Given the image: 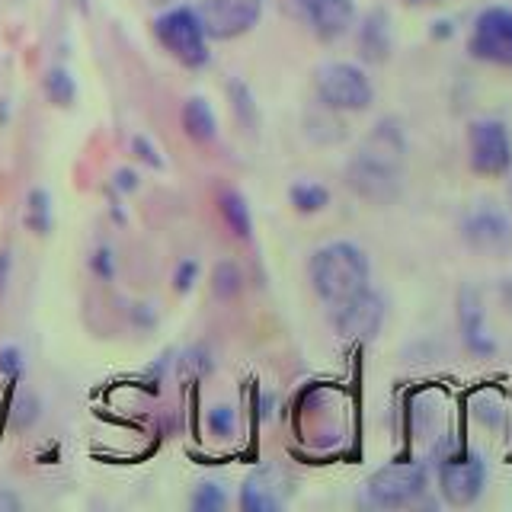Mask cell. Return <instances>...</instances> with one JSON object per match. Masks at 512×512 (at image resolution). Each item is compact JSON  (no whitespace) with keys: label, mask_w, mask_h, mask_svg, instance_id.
I'll use <instances>...</instances> for the list:
<instances>
[{"label":"cell","mask_w":512,"mask_h":512,"mask_svg":"<svg viewBox=\"0 0 512 512\" xmlns=\"http://www.w3.org/2000/svg\"><path fill=\"white\" fill-rule=\"evenodd\" d=\"M404 154L407 141L394 119H384L362 141V148L346 167V186L359 199L375 205H391L404 186Z\"/></svg>","instance_id":"cell-1"},{"label":"cell","mask_w":512,"mask_h":512,"mask_svg":"<svg viewBox=\"0 0 512 512\" xmlns=\"http://www.w3.org/2000/svg\"><path fill=\"white\" fill-rule=\"evenodd\" d=\"M308 276L320 301L340 304L362 292V288H368L372 263H368V256L359 244H352V240H333V244L314 250L308 263Z\"/></svg>","instance_id":"cell-2"},{"label":"cell","mask_w":512,"mask_h":512,"mask_svg":"<svg viewBox=\"0 0 512 512\" xmlns=\"http://www.w3.org/2000/svg\"><path fill=\"white\" fill-rule=\"evenodd\" d=\"M429 490V468L420 458H404L391 461L378 468L365 484V496L372 506L381 509H404L420 503Z\"/></svg>","instance_id":"cell-3"},{"label":"cell","mask_w":512,"mask_h":512,"mask_svg":"<svg viewBox=\"0 0 512 512\" xmlns=\"http://www.w3.org/2000/svg\"><path fill=\"white\" fill-rule=\"evenodd\" d=\"M154 36L183 68H205L208 58H212L196 7H173L160 13L154 20Z\"/></svg>","instance_id":"cell-4"},{"label":"cell","mask_w":512,"mask_h":512,"mask_svg":"<svg viewBox=\"0 0 512 512\" xmlns=\"http://www.w3.org/2000/svg\"><path fill=\"white\" fill-rule=\"evenodd\" d=\"M317 100L330 112H362L375 103V87L359 64L330 61L314 74Z\"/></svg>","instance_id":"cell-5"},{"label":"cell","mask_w":512,"mask_h":512,"mask_svg":"<svg viewBox=\"0 0 512 512\" xmlns=\"http://www.w3.org/2000/svg\"><path fill=\"white\" fill-rule=\"evenodd\" d=\"M487 487V464L474 452H452L439 458V493L448 506H474Z\"/></svg>","instance_id":"cell-6"},{"label":"cell","mask_w":512,"mask_h":512,"mask_svg":"<svg viewBox=\"0 0 512 512\" xmlns=\"http://www.w3.org/2000/svg\"><path fill=\"white\" fill-rule=\"evenodd\" d=\"M468 164L477 176H503L512 170V138L500 119L468 125Z\"/></svg>","instance_id":"cell-7"},{"label":"cell","mask_w":512,"mask_h":512,"mask_svg":"<svg viewBox=\"0 0 512 512\" xmlns=\"http://www.w3.org/2000/svg\"><path fill=\"white\" fill-rule=\"evenodd\" d=\"M468 52L477 61L512 68V10L509 7H487L477 13Z\"/></svg>","instance_id":"cell-8"},{"label":"cell","mask_w":512,"mask_h":512,"mask_svg":"<svg viewBox=\"0 0 512 512\" xmlns=\"http://www.w3.org/2000/svg\"><path fill=\"white\" fill-rule=\"evenodd\" d=\"M384 311H388L384 308V298L368 285L352 298L330 304V320L333 330L346 336V340H375L384 324Z\"/></svg>","instance_id":"cell-9"},{"label":"cell","mask_w":512,"mask_h":512,"mask_svg":"<svg viewBox=\"0 0 512 512\" xmlns=\"http://www.w3.org/2000/svg\"><path fill=\"white\" fill-rule=\"evenodd\" d=\"M196 13L208 39L228 42V39L247 36V32L260 23L263 0H202Z\"/></svg>","instance_id":"cell-10"},{"label":"cell","mask_w":512,"mask_h":512,"mask_svg":"<svg viewBox=\"0 0 512 512\" xmlns=\"http://www.w3.org/2000/svg\"><path fill=\"white\" fill-rule=\"evenodd\" d=\"M461 237L464 244L477 253L503 256L512 250V221L506 212L493 205H477L474 212L464 215L461 221Z\"/></svg>","instance_id":"cell-11"},{"label":"cell","mask_w":512,"mask_h":512,"mask_svg":"<svg viewBox=\"0 0 512 512\" xmlns=\"http://www.w3.org/2000/svg\"><path fill=\"white\" fill-rule=\"evenodd\" d=\"M292 496V480L276 464L256 468L247 474L244 487H240V509L244 512H276Z\"/></svg>","instance_id":"cell-12"},{"label":"cell","mask_w":512,"mask_h":512,"mask_svg":"<svg viewBox=\"0 0 512 512\" xmlns=\"http://www.w3.org/2000/svg\"><path fill=\"white\" fill-rule=\"evenodd\" d=\"M298 16L311 26L317 39L333 42L356 23V4L352 0H292Z\"/></svg>","instance_id":"cell-13"},{"label":"cell","mask_w":512,"mask_h":512,"mask_svg":"<svg viewBox=\"0 0 512 512\" xmlns=\"http://www.w3.org/2000/svg\"><path fill=\"white\" fill-rule=\"evenodd\" d=\"M458 327H461V340L468 346V352L487 359L496 352V340L487 327V314H484V301L474 285H464L458 292Z\"/></svg>","instance_id":"cell-14"},{"label":"cell","mask_w":512,"mask_h":512,"mask_svg":"<svg viewBox=\"0 0 512 512\" xmlns=\"http://www.w3.org/2000/svg\"><path fill=\"white\" fill-rule=\"evenodd\" d=\"M359 58L365 64H384L391 58V16L384 10H368L359 23Z\"/></svg>","instance_id":"cell-15"},{"label":"cell","mask_w":512,"mask_h":512,"mask_svg":"<svg viewBox=\"0 0 512 512\" xmlns=\"http://www.w3.org/2000/svg\"><path fill=\"white\" fill-rule=\"evenodd\" d=\"M180 122H183V132L199 141V144H208L218 138V119H215V109L208 106L202 96H189L180 109Z\"/></svg>","instance_id":"cell-16"},{"label":"cell","mask_w":512,"mask_h":512,"mask_svg":"<svg viewBox=\"0 0 512 512\" xmlns=\"http://www.w3.org/2000/svg\"><path fill=\"white\" fill-rule=\"evenodd\" d=\"M218 212L228 224V231L240 240H250L253 237V215H250V205L247 199L240 196L237 189H221L218 192Z\"/></svg>","instance_id":"cell-17"},{"label":"cell","mask_w":512,"mask_h":512,"mask_svg":"<svg viewBox=\"0 0 512 512\" xmlns=\"http://www.w3.org/2000/svg\"><path fill=\"white\" fill-rule=\"evenodd\" d=\"M288 202H292L298 215H317L330 205V189L314 180H298L288 189Z\"/></svg>","instance_id":"cell-18"},{"label":"cell","mask_w":512,"mask_h":512,"mask_svg":"<svg viewBox=\"0 0 512 512\" xmlns=\"http://www.w3.org/2000/svg\"><path fill=\"white\" fill-rule=\"evenodd\" d=\"M26 228L32 234H52V196H48V189H29V196H26Z\"/></svg>","instance_id":"cell-19"},{"label":"cell","mask_w":512,"mask_h":512,"mask_svg":"<svg viewBox=\"0 0 512 512\" xmlns=\"http://www.w3.org/2000/svg\"><path fill=\"white\" fill-rule=\"evenodd\" d=\"M240 292H244V269L231 260H221L212 269V295L218 301H234Z\"/></svg>","instance_id":"cell-20"},{"label":"cell","mask_w":512,"mask_h":512,"mask_svg":"<svg viewBox=\"0 0 512 512\" xmlns=\"http://www.w3.org/2000/svg\"><path fill=\"white\" fill-rule=\"evenodd\" d=\"M45 96L55 106H61V109L74 106V100H77V84H74V77H71L68 68H52V71L45 74Z\"/></svg>","instance_id":"cell-21"},{"label":"cell","mask_w":512,"mask_h":512,"mask_svg":"<svg viewBox=\"0 0 512 512\" xmlns=\"http://www.w3.org/2000/svg\"><path fill=\"white\" fill-rule=\"evenodd\" d=\"M471 413H474V420L484 423L487 429H500L503 420H506V404H503L496 391H484V394H477L471 400Z\"/></svg>","instance_id":"cell-22"},{"label":"cell","mask_w":512,"mask_h":512,"mask_svg":"<svg viewBox=\"0 0 512 512\" xmlns=\"http://www.w3.org/2000/svg\"><path fill=\"white\" fill-rule=\"evenodd\" d=\"M189 506L196 512H221L228 506V493L218 484V480H202V484L192 490L189 496Z\"/></svg>","instance_id":"cell-23"},{"label":"cell","mask_w":512,"mask_h":512,"mask_svg":"<svg viewBox=\"0 0 512 512\" xmlns=\"http://www.w3.org/2000/svg\"><path fill=\"white\" fill-rule=\"evenodd\" d=\"M215 368L212 362V352H208L205 346H189L180 359H176V372H180L183 378H202Z\"/></svg>","instance_id":"cell-24"},{"label":"cell","mask_w":512,"mask_h":512,"mask_svg":"<svg viewBox=\"0 0 512 512\" xmlns=\"http://www.w3.org/2000/svg\"><path fill=\"white\" fill-rule=\"evenodd\" d=\"M39 413H42V404H39V397L36 394H29V391H20L13 400V410H10V423L13 429H32L39 420Z\"/></svg>","instance_id":"cell-25"},{"label":"cell","mask_w":512,"mask_h":512,"mask_svg":"<svg viewBox=\"0 0 512 512\" xmlns=\"http://www.w3.org/2000/svg\"><path fill=\"white\" fill-rule=\"evenodd\" d=\"M228 93H231L234 116L253 132V125H256V103H253V96H250L247 84H244V80H237V77H234L231 84H228Z\"/></svg>","instance_id":"cell-26"},{"label":"cell","mask_w":512,"mask_h":512,"mask_svg":"<svg viewBox=\"0 0 512 512\" xmlns=\"http://www.w3.org/2000/svg\"><path fill=\"white\" fill-rule=\"evenodd\" d=\"M205 426L212 432L215 439H231L234 429H237V413L228 404H218V407H208L205 410Z\"/></svg>","instance_id":"cell-27"},{"label":"cell","mask_w":512,"mask_h":512,"mask_svg":"<svg viewBox=\"0 0 512 512\" xmlns=\"http://www.w3.org/2000/svg\"><path fill=\"white\" fill-rule=\"evenodd\" d=\"M199 282V263L196 260H180L173 269V292L176 295H189Z\"/></svg>","instance_id":"cell-28"},{"label":"cell","mask_w":512,"mask_h":512,"mask_svg":"<svg viewBox=\"0 0 512 512\" xmlns=\"http://www.w3.org/2000/svg\"><path fill=\"white\" fill-rule=\"evenodd\" d=\"M23 368H26V362H23L20 346H0V375L7 381H20Z\"/></svg>","instance_id":"cell-29"},{"label":"cell","mask_w":512,"mask_h":512,"mask_svg":"<svg viewBox=\"0 0 512 512\" xmlns=\"http://www.w3.org/2000/svg\"><path fill=\"white\" fill-rule=\"evenodd\" d=\"M90 272H93L96 279L112 282V276H116V256H112L109 247H96L90 253Z\"/></svg>","instance_id":"cell-30"},{"label":"cell","mask_w":512,"mask_h":512,"mask_svg":"<svg viewBox=\"0 0 512 512\" xmlns=\"http://www.w3.org/2000/svg\"><path fill=\"white\" fill-rule=\"evenodd\" d=\"M132 154L141 160L144 167H151V170H164V157H160V151L154 148V141H151V138L135 135V138H132Z\"/></svg>","instance_id":"cell-31"},{"label":"cell","mask_w":512,"mask_h":512,"mask_svg":"<svg viewBox=\"0 0 512 512\" xmlns=\"http://www.w3.org/2000/svg\"><path fill=\"white\" fill-rule=\"evenodd\" d=\"M141 186L138 173L132 167H119L116 173H112V192H122V196H128V192H135Z\"/></svg>","instance_id":"cell-32"},{"label":"cell","mask_w":512,"mask_h":512,"mask_svg":"<svg viewBox=\"0 0 512 512\" xmlns=\"http://www.w3.org/2000/svg\"><path fill=\"white\" fill-rule=\"evenodd\" d=\"M132 324L144 327V330H151L157 324V314H154L151 304H132Z\"/></svg>","instance_id":"cell-33"},{"label":"cell","mask_w":512,"mask_h":512,"mask_svg":"<svg viewBox=\"0 0 512 512\" xmlns=\"http://www.w3.org/2000/svg\"><path fill=\"white\" fill-rule=\"evenodd\" d=\"M10 272H13V256H10V250H0V295L7 292Z\"/></svg>","instance_id":"cell-34"},{"label":"cell","mask_w":512,"mask_h":512,"mask_svg":"<svg viewBox=\"0 0 512 512\" xmlns=\"http://www.w3.org/2000/svg\"><path fill=\"white\" fill-rule=\"evenodd\" d=\"M23 503H20V496H16L13 490H0V512H16Z\"/></svg>","instance_id":"cell-35"},{"label":"cell","mask_w":512,"mask_h":512,"mask_svg":"<svg viewBox=\"0 0 512 512\" xmlns=\"http://www.w3.org/2000/svg\"><path fill=\"white\" fill-rule=\"evenodd\" d=\"M256 407H260V416H263V420H269V416H272V397H269V394H260V400H256Z\"/></svg>","instance_id":"cell-36"},{"label":"cell","mask_w":512,"mask_h":512,"mask_svg":"<svg viewBox=\"0 0 512 512\" xmlns=\"http://www.w3.org/2000/svg\"><path fill=\"white\" fill-rule=\"evenodd\" d=\"M77 7H80V10H84V13H87V10H90V0H77Z\"/></svg>","instance_id":"cell-37"},{"label":"cell","mask_w":512,"mask_h":512,"mask_svg":"<svg viewBox=\"0 0 512 512\" xmlns=\"http://www.w3.org/2000/svg\"><path fill=\"white\" fill-rule=\"evenodd\" d=\"M407 4H436V0H407Z\"/></svg>","instance_id":"cell-38"},{"label":"cell","mask_w":512,"mask_h":512,"mask_svg":"<svg viewBox=\"0 0 512 512\" xmlns=\"http://www.w3.org/2000/svg\"><path fill=\"white\" fill-rule=\"evenodd\" d=\"M509 205H512V180H509Z\"/></svg>","instance_id":"cell-39"}]
</instances>
